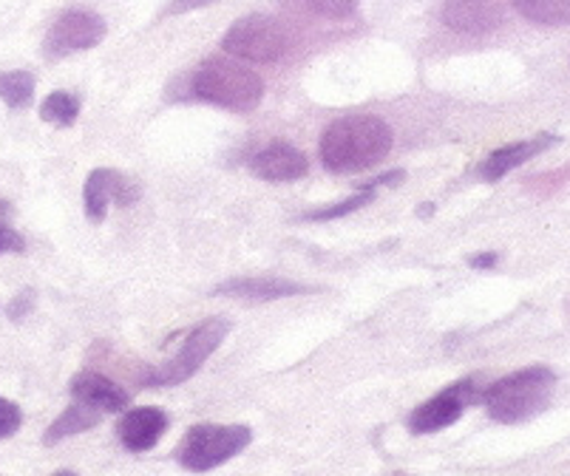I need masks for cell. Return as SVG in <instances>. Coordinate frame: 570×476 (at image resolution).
I'll list each match as a JSON object with an SVG mask.
<instances>
[{"mask_svg": "<svg viewBox=\"0 0 570 476\" xmlns=\"http://www.w3.org/2000/svg\"><path fill=\"white\" fill-rule=\"evenodd\" d=\"M395 133L372 113L335 119L321 137V162L333 173H361L392 151Z\"/></svg>", "mask_w": 570, "mask_h": 476, "instance_id": "cell-1", "label": "cell"}, {"mask_svg": "<svg viewBox=\"0 0 570 476\" xmlns=\"http://www.w3.org/2000/svg\"><path fill=\"white\" fill-rule=\"evenodd\" d=\"M553 383H557V371L553 369L528 366V369H520L514 375L491 383L489 389L480 395V400L485 403V408H489L497 423L517 426V423H525L546 411L548 403H551Z\"/></svg>", "mask_w": 570, "mask_h": 476, "instance_id": "cell-2", "label": "cell"}, {"mask_svg": "<svg viewBox=\"0 0 570 476\" xmlns=\"http://www.w3.org/2000/svg\"><path fill=\"white\" fill-rule=\"evenodd\" d=\"M194 91L199 100L219 106L225 111L247 113L262 106L264 100V80L247 66L227 60V57H214L196 69Z\"/></svg>", "mask_w": 570, "mask_h": 476, "instance_id": "cell-3", "label": "cell"}, {"mask_svg": "<svg viewBox=\"0 0 570 476\" xmlns=\"http://www.w3.org/2000/svg\"><path fill=\"white\" fill-rule=\"evenodd\" d=\"M253 434L247 426H216V423H202L194 426L176 448V459L190 474H207L219 468L227 459L242 454L250 445Z\"/></svg>", "mask_w": 570, "mask_h": 476, "instance_id": "cell-4", "label": "cell"}, {"mask_svg": "<svg viewBox=\"0 0 570 476\" xmlns=\"http://www.w3.org/2000/svg\"><path fill=\"white\" fill-rule=\"evenodd\" d=\"M230 333V324L225 318H207L196 326L194 333L185 338L183 349L170 357L168 364H163L159 369L148 371L145 375V386L148 389H170V386H179V383L190 380L196 371L202 369L207 357L214 355L222 346V340Z\"/></svg>", "mask_w": 570, "mask_h": 476, "instance_id": "cell-5", "label": "cell"}, {"mask_svg": "<svg viewBox=\"0 0 570 476\" xmlns=\"http://www.w3.org/2000/svg\"><path fill=\"white\" fill-rule=\"evenodd\" d=\"M287 46L289 40L282 23H276L273 18H264V14H247V18L236 20L227 29L225 40H222V49L227 54L258 66L278 63L287 54Z\"/></svg>", "mask_w": 570, "mask_h": 476, "instance_id": "cell-6", "label": "cell"}, {"mask_svg": "<svg viewBox=\"0 0 570 476\" xmlns=\"http://www.w3.org/2000/svg\"><path fill=\"white\" fill-rule=\"evenodd\" d=\"M106 38V20L86 9H69L51 23L43 40V54L49 60H63L75 51H88Z\"/></svg>", "mask_w": 570, "mask_h": 476, "instance_id": "cell-7", "label": "cell"}, {"mask_svg": "<svg viewBox=\"0 0 570 476\" xmlns=\"http://www.w3.org/2000/svg\"><path fill=\"white\" fill-rule=\"evenodd\" d=\"M474 400H480L474 380L452 383L449 389H443L440 395H434L432 400H426L423 406L414 408L412 417H409V428H412L414 434L443 432V428L454 426Z\"/></svg>", "mask_w": 570, "mask_h": 476, "instance_id": "cell-8", "label": "cell"}, {"mask_svg": "<svg viewBox=\"0 0 570 476\" xmlns=\"http://www.w3.org/2000/svg\"><path fill=\"white\" fill-rule=\"evenodd\" d=\"M139 199V185L131 182L128 176L117 173L111 168L91 170V176L86 179V190H82V201H86V216L88 221H106L108 205L117 201L122 207H131Z\"/></svg>", "mask_w": 570, "mask_h": 476, "instance_id": "cell-9", "label": "cell"}, {"mask_svg": "<svg viewBox=\"0 0 570 476\" xmlns=\"http://www.w3.org/2000/svg\"><path fill=\"white\" fill-rule=\"evenodd\" d=\"M505 12L508 0H449L440 18L452 32L480 38V34L500 29Z\"/></svg>", "mask_w": 570, "mask_h": 476, "instance_id": "cell-10", "label": "cell"}, {"mask_svg": "<svg viewBox=\"0 0 570 476\" xmlns=\"http://www.w3.org/2000/svg\"><path fill=\"white\" fill-rule=\"evenodd\" d=\"M168 414L157 406H142L131 408L119 417L117 423V437L119 443L126 445L128 452H151L154 445L163 439V434L168 432Z\"/></svg>", "mask_w": 570, "mask_h": 476, "instance_id": "cell-11", "label": "cell"}, {"mask_svg": "<svg viewBox=\"0 0 570 476\" xmlns=\"http://www.w3.org/2000/svg\"><path fill=\"white\" fill-rule=\"evenodd\" d=\"M250 168L258 179L278 185V182H295V179L307 176L309 162L298 148H293V145L273 142L253 157Z\"/></svg>", "mask_w": 570, "mask_h": 476, "instance_id": "cell-12", "label": "cell"}, {"mask_svg": "<svg viewBox=\"0 0 570 476\" xmlns=\"http://www.w3.org/2000/svg\"><path fill=\"white\" fill-rule=\"evenodd\" d=\"M309 287L289 278L276 276H256V278H230L222 281L214 289V295L222 298H242V301H278V298H293V295H304Z\"/></svg>", "mask_w": 570, "mask_h": 476, "instance_id": "cell-13", "label": "cell"}, {"mask_svg": "<svg viewBox=\"0 0 570 476\" xmlns=\"http://www.w3.org/2000/svg\"><path fill=\"white\" fill-rule=\"evenodd\" d=\"M75 403L95 408V411L117 414L128 406V391L122 386H117L114 380H108L106 375H97V371H82L71 380L69 386Z\"/></svg>", "mask_w": 570, "mask_h": 476, "instance_id": "cell-14", "label": "cell"}, {"mask_svg": "<svg viewBox=\"0 0 570 476\" xmlns=\"http://www.w3.org/2000/svg\"><path fill=\"white\" fill-rule=\"evenodd\" d=\"M553 142H557V137H551V133H539V137L525 139V142L505 145V148H500V151H494L485 159L483 168H480V176H483L485 182H497V179H502L505 173H511V170H517L520 165H525L528 159H533L537 153L548 151Z\"/></svg>", "mask_w": 570, "mask_h": 476, "instance_id": "cell-15", "label": "cell"}, {"mask_svg": "<svg viewBox=\"0 0 570 476\" xmlns=\"http://www.w3.org/2000/svg\"><path fill=\"white\" fill-rule=\"evenodd\" d=\"M102 420V414L95 411V408L82 406V403H75V406L66 408L43 434V443L46 445H55V443H63L66 437H75V434L88 432V428H95L97 423Z\"/></svg>", "mask_w": 570, "mask_h": 476, "instance_id": "cell-16", "label": "cell"}, {"mask_svg": "<svg viewBox=\"0 0 570 476\" xmlns=\"http://www.w3.org/2000/svg\"><path fill=\"white\" fill-rule=\"evenodd\" d=\"M517 12L537 26H570V0H511Z\"/></svg>", "mask_w": 570, "mask_h": 476, "instance_id": "cell-17", "label": "cell"}, {"mask_svg": "<svg viewBox=\"0 0 570 476\" xmlns=\"http://www.w3.org/2000/svg\"><path fill=\"white\" fill-rule=\"evenodd\" d=\"M35 80L32 71H3L0 75V100L7 102L12 111H23V108L32 106L35 100Z\"/></svg>", "mask_w": 570, "mask_h": 476, "instance_id": "cell-18", "label": "cell"}, {"mask_svg": "<svg viewBox=\"0 0 570 476\" xmlns=\"http://www.w3.org/2000/svg\"><path fill=\"white\" fill-rule=\"evenodd\" d=\"M77 113H80V100L75 95H69V91H55V95H49L40 102V119L49 122V126H75Z\"/></svg>", "mask_w": 570, "mask_h": 476, "instance_id": "cell-19", "label": "cell"}, {"mask_svg": "<svg viewBox=\"0 0 570 476\" xmlns=\"http://www.w3.org/2000/svg\"><path fill=\"white\" fill-rule=\"evenodd\" d=\"M372 201H375V190H357V196H352V199L338 201V205L321 207V210H309V214H304V219H307V221L344 219V216L355 214V210H361V207L372 205Z\"/></svg>", "mask_w": 570, "mask_h": 476, "instance_id": "cell-20", "label": "cell"}, {"mask_svg": "<svg viewBox=\"0 0 570 476\" xmlns=\"http://www.w3.org/2000/svg\"><path fill=\"white\" fill-rule=\"evenodd\" d=\"M307 3L313 7L315 14L330 20H346L361 7V0H307Z\"/></svg>", "mask_w": 570, "mask_h": 476, "instance_id": "cell-21", "label": "cell"}, {"mask_svg": "<svg viewBox=\"0 0 570 476\" xmlns=\"http://www.w3.org/2000/svg\"><path fill=\"white\" fill-rule=\"evenodd\" d=\"M20 423H23V414H20V408L14 406L12 400H3L0 397V439L12 437V434H18Z\"/></svg>", "mask_w": 570, "mask_h": 476, "instance_id": "cell-22", "label": "cell"}, {"mask_svg": "<svg viewBox=\"0 0 570 476\" xmlns=\"http://www.w3.org/2000/svg\"><path fill=\"white\" fill-rule=\"evenodd\" d=\"M32 307H35V292L32 289H23V292H18L12 301H9L7 313L12 320H23L26 315L32 313Z\"/></svg>", "mask_w": 570, "mask_h": 476, "instance_id": "cell-23", "label": "cell"}, {"mask_svg": "<svg viewBox=\"0 0 570 476\" xmlns=\"http://www.w3.org/2000/svg\"><path fill=\"white\" fill-rule=\"evenodd\" d=\"M26 250V241L18 230L12 227L0 225V252H23Z\"/></svg>", "mask_w": 570, "mask_h": 476, "instance_id": "cell-24", "label": "cell"}, {"mask_svg": "<svg viewBox=\"0 0 570 476\" xmlns=\"http://www.w3.org/2000/svg\"><path fill=\"white\" fill-rule=\"evenodd\" d=\"M469 264L474 270H491L497 264V252H480V256H471Z\"/></svg>", "mask_w": 570, "mask_h": 476, "instance_id": "cell-25", "label": "cell"}, {"mask_svg": "<svg viewBox=\"0 0 570 476\" xmlns=\"http://www.w3.org/2000/svg\"><path fill=\"white\" fill-rule=\"evenodd\" d=\"M210 0H183V3H176L174 12H188V9H199V7H207Z\"/></svg>", "mask_w": 570, "mask_h": 476, "instance_id": "cell-26", "label": "cell"}, {"mask_svg": "<svg viewBox=\"0 0 570 476\" xmlns=\"http://www.w3.org/2000/svg\"><path fill=\"white\" fill-rule=\"evenodd\" d=\"M55 476H77V474H75V470H57Z\"/></svg>", "mask_w": 570, "mask_h": 476, "instance_id": "cell-27", "label": "cell"}]
</instances>
